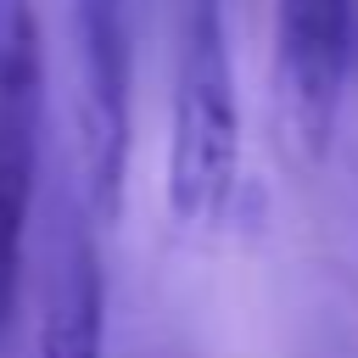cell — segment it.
<instances>
[{
  "label": "cell",
  "mask_w": 358,
  "mask_h": 358,
  "mask_svg": "<svg viewBox=\"0 0 358 358\" xmlns=\"http://www.w3.org/2000/svg\"><path fill=\"white\" fill-rule=\"evenodd\" d=\"M73 168L90 224H117L129 185L134 45L123 0H73Z\"/></svg>",
  "instance_id": "7a4b0ae2"
},
{
  "label": "cell",
  "mask_w": 358,
  "mask_h": 358,
  "mask_svg": "<svg viewBox=\"0 0 358 358\" xmlns=\"http://www.w3.org/2000/svg\"><path fill=\"white\" fill-rule=\"evenodd\" d=\"M241 179V101L218 0H185L173 123H168V207L179 224L207 229L229 213Z\"/></svg>",
  "instance_id": "6da1fadb"
},
{
  "label": "cell",
  "mask_w": 358,
  "mask_h": 358,
  "mask_svg": "<svg viewBox=\"0 0 358 358\" xmlns=\"http://www.w3.org/2000/svg\"><path fill=\"white\" fill-rule=\"evenodd\" d=\"M78 196H56L45 213L39 268V358H101L106 347V274Z\"/></svg>",
  "instance_id": "5b68a950"
},
{
  "label": "cell",
  "mask_w": 358,
  "mask_h": 358,
  "mask_svg": "<svg viewBox=\"0 0 358 358\" xmlns=\"http://www.w3.org/2000/svg\"><path fill=\"white\" fill-rule=\"evenodd\" d=\"M358 0H274V90L280 123L302 162H319L336 134L352 67Z\"/></svg>",
  "instance_id": "277c9868"
},
{
  "label": "cell",
  "mask_w": 358,
  "mask_h": 358,
  "mask_svg": "<svg viewBox=\"0 0 358 358\" xmlns=\"http://www.w3.org/2000/svg\"><path fill=\"white\" fill-rule=\"evenodd\" d=\"M45 129V45L34 0H0V336L17 313L22 252L39 185Z\"/></svg>",
  "instance_id": "3957f363"
}]
</instances>
